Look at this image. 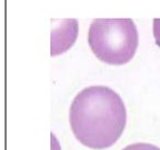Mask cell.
Listing matches in <instances>:
<instances>
[{
  "instance_id": "6da1fadb",
  "label": "cell",
  "mask_w": 160,
  "mask_h": 150,
  "mask_svg": "<svg viewBox=\"0 0 160 150\" xmlns=\"http://www.w3.org/2000/svg\"><path fill=\"white\" fill-rule=\"evenodd\" d=\"M126 108L121 95L107 86L82 89L71 102L69 123L76 138L93 149L113 145L126 125Z\"/></svg>"
},
{
  "instance_id": "7a4b0ae2",
  "label": "cell",
  "mask_w": 160,
  "mask_h": 150,
  "mask_svg": "<svg viewBox=\"0 0 160 150\" xmlns=\"http://www.w3.org/2000/svg\"><path fill=\"white\" fill-rule=\"evenodd\" d=\"M88 43L93 54L110 65H123L138 46L136 24L129 18H98L89 27Z\"/></svg>"
},
{
  "instance_id": "3957f363",
  "label": "cell",
  "mask_w": 160,
  "mask_h": 150,
  "mask_svg": "<svg viewBox=\"0 0 160 150\" xmlns=\"http://www.w3.org/2000/svg\"><path fill=\"white\" fill-rule=\"evenodd\" d=\"M56 21V20H55ZM57 25L52 27L51 53L52 56L60 55L69 49L77 40L79 25L76 19H60Z\"/></svg>"
},
{
  "instance_id": "277c9868",
  "label": "cell",
  "mask_w": 160,
  "mask_h": 150,
  "mask_svg": "<svg viewBox=\"0 0 160 150\" xmlns=\"http://www.w3.org/2000/svg\"><path fill=\"white\" fill-rule=\"evenodd\" d=\"M122 150H160V148L149 142H135L126 146Z\"/></svg>"
},
{
  "instance_id": "5b68a950",
  "label": "cell",
  "mask_w": 160,
  "mask_h": 150,
  "mask_svg": "<svg viewBox=\"0 0 160 150\" xmlns=\"http://www.w3.org/2000/svg\"><path fill=\"white\" fill-rule=\"evenodd\" d=\"M153 36H155L156 44L160 47V18L153 19Z\"/></svg>"
}]
</instances>
